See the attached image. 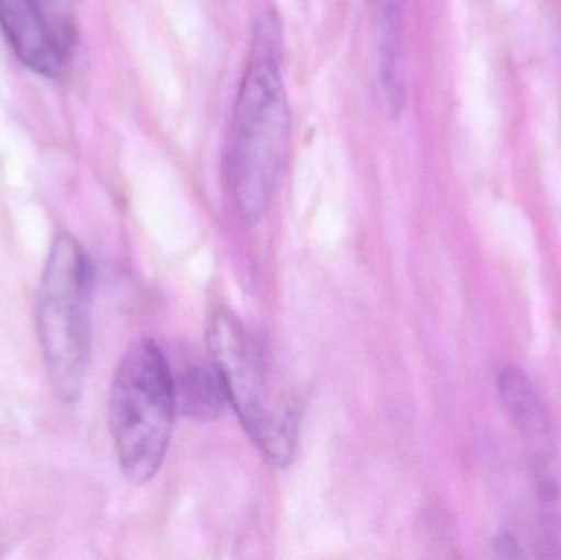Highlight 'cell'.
I'll return each mask as SVG.
<instances>
[{
	"label": "cell",
	"mask_w": 561,
	"mask_h": 560,
	"mask_svg": "<svg viewBox=\"0 0 561 560\" xmlns=\"http://www.w3.org/2000/svg\"><path fill=\"white\" fill-rule=\"evenodd\" d=\"M290 105L283 75L278 13L255 15L249 59L240 79L224 150V183L240 216H262L290 144Z\"/></svg>",
	"instance_id": "cell-1"
},
{
	"label": "cell",
	"mask_w": 561,
	"mask_h": 560,
	"mask_svg": "<svg viewBox=\"0 0 561 560\" xmlns=\"http://www.w3.org/2000/svg\"><path fill=\"white\" fill-rule=\"evenodd\" d=\"M176 413L170 358L157 342L140 339L122 357L108 397L115 454L131 485L151 482L163 466Z\"/></svg>",
	"instance_id": "cell-2"
},
{
	"label": "cell",
	"mask_w": 561,
	"mask_h": 560,
	"mask_svg": "<svg viewBox=\"0 0 561 560\" xmlns=\"http://www.w3.org/2000/svg\"><path fill=\"white\" fill-rule=\"evenodd\" d=\"M94 266L71 233L53 240L36 293V332L46 375L56 397H81L91 358Z\"/></svg>",
	"instance_id": "cell-3"
},
{
	"label": "cell",
	"mask_w": 561,
	"mask_h": 560,
	"mask_svg": "<svg viewBox=\"0 0 561 560\" xmlns=\"http://www.w3.org/2000/svg\"><path fill=\"white\" fill-rule=\"evenodd\" d=\"M207 344L245 433L266 460L287 466L296 453L299 434L296 398L276 380L262 347L232 312H214Z\"/></svg>",
	"instance_id": "cell-4"
},
{
	"label": "cell",
	"mask_w": 561,
	"mask_h": 560,
	"mask_svg": "<svg viewBox=\"0 0 561 560\" xmlns=\"http://www.w3.org/2000/svg\"><path fill=\"white\" fill-rule=\"evenodd\" d=\"M0 28L26 68L45 78L61 76L66 46L39 0H0Z\"/></svg>",
	"instance_id": "cell-5"
},
{
	"label": "cell",
	"mask_w": 561,
	"mask_h": 560,
	"mask_svg": "<svg viewBox=\"0 0 561 560\" xmlns=\"http://www.w3.org/2000/svg\"><path fill=\"white\" fill-rule=\"evenodd\" d=\"M497 385H500L501 400L506 408V413L510 414L511 421L519 431L533 457L537 485L556 483V477L552 473L553 456H556L552 424L533 381L523 370L510 365L501 372Z\"/></svg>",
	"instance_id": "cell-6"
},
{
	"label": "cell",
	"mask_w": 561,
	"mask_h": 560,
	"mask_svg": "<svg viewBox=\"0 0 561 560\" xmlns=\"http://www.w3.org/2000/svg\"><path fill=\"white\" fill-rule=\"evenodd\" d=\"M376 38V84L389 117L396 118L404 102L402 78V19L405 0H368Z\"/></svg>",
	"instance_id": "cell-7"
},
{
	"label": "cell",
	"mask_w": 561,
	"mask_h": 560,
	"mask_svg": "<svg viewBox=\"0 0 561 560\" xmlns=\"http://www.w3.org/2000/svg\"><path fill=\"white\" fill-rule=\"evenodd\" d=\"M170 365L178 411L197 421L217 420L229 404V397L213 357L184 358L178 367L170 361Z\"/></svg>",
	"instance_id": "cell-8"
}]
</instances>
